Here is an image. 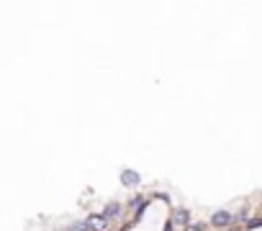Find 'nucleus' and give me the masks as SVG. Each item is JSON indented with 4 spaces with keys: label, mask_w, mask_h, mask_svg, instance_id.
<instances>
[{
    "label": "nucleus",
    "mask_w": 262,
    "mask_h": 231,
    "mask_svg": "<svg viewBox=\"0 0 262 231\" xmlns=\"http://www.w3.org/2000/svg\"><path fill=\"white\" fill-rule=\"evenodd\" d=\"M232 223H234V216H232L229 211H216V213L211 216V226H213V228H223V231H227Z\"/></svg>",
    "instance_id": "obj_1"
},
{
    "label": "nucleus",
    "mask_w": 262,
    "mask_h": 231,
    "mask_svg": "<svg viewBox=\"0 0 262 231\" xmlns=\"http://www.w3.org/2000/svg\"><path fill=\"white\" fill-rule=\"evenodd\" d=\"M170 221L177 226V228H188L191 226V213L188 211H185V208H177V211H172V216H170Z\"/></svg>",
    "instance_id": "obj_2"
},
{
    "label": "nucleus",
    "mask_w": 262,
    "mask_h": 231,
    "mask_svg": "<svg viewBox=\"0 0 262 231\" xmlns=\"http://www.w3.org/2000/svg\"><path fill=\"white\" fill-rule=\"evenodd\" d=\"M69 231H90V226H88V221H78L69 226Z\"/></svg>",
    "instance_id": "obj_6"
},
{
    "label": "nucleus",
    "mask_w": 262,
    "mask_h": 231,
    "mask_svg": "<svg viewBox=\"0 0 262 231\" xmlns=\"http://www.w3.org/2000/svg\"><path fill=\"white\" fill-rule=\"evenodd\" d=\"M185 231H203V226H198V223H191V226L185 228Z\"/></svg>",
    "instance_id": "obj_7"
},
{
    "label": "nucleus",
    "mask_w": 262,
    "mask_h": 231,
    "mask_svg": "<svg viewBox=\"0 0 262 231\" xmlns=\"http://www.w3.org/2000/svg\"><path fill=\"white\" fill-rule=\"evenodd\" d=\"M139 172H134V170H124L121 172V182L126 185V187H134V185H139Z\"/></svg>",
    "instance_id": "obj_4"
},
{
    "label": "nucleus",
    "mask_w": 262,
    "mask_h": 231,
    "mask_svg": "<svg viewBox=\"0 0 262 231\" xmlns=\"http://www.w3.org/2000/svg\"><path fill=\"white\" fill-rule=\"evenodd\" d=\"M172 226H175V223H172V221H167V223H165V228H162V231H172Z\"/></svg>",
    "instance_id": "obj_8"
},
{
    "label": "nucleus",
    "mask_w": 262,
    "mask_h": 231,
    "mask_svg": "<svg viewBox=\"0 0 262 231\" xmlns=\"http://www.w3.org/2000/svg\"><path fill=\"white\" fill-rule=\"evenodd\" d=\"M227 231H239V228H227Z\"/></svg>",
    "instance_id": "obj_9"
},
{
    "label": "nucleus",
    "mask_w": 262,
    "mask_h": 231,
    "mask_svg": "<svg viewBox=\"0 0 262 231\" xmlns=\"http://www.w3.org/2000/svg\"><path fill=\"white\" fill-rule=\"evenodd\" d=\"M121 213V206L119 203H108L105 208H103V216H108V218H116Z\"/></svg>",
    "instance_id": "obj_5"
},
{
    "label": "nucleus",
    "mask_w": 262,
    "mask_h": 231,
    "mask_svg": "<svg viewBox=\"0 0 262 231\" xmlns=\"http://www.w3.org/2000/svg\"><path fill=\"white\" fill-rule=\"evenodd\" d=\"M259 213H262V206H259Z\"/></svg>",
    "instance_id": "obj_10"
},
{
    "label": "nucleus",
    "mask_w": 262,
    "mask_h": 231,
    "mask_svg": "<svg viewBox=\"0 0 262 231\" xmlns=\"http://www.w3.org/2000/svg\"><path fill=\"white\" fill-rule=\"evenodd\" d=\"M85 221H88L90 231H105L108 228V216H103V213H90Z\"/></svg>",
    "instance_id": "obj_3"
}]
</instances>
